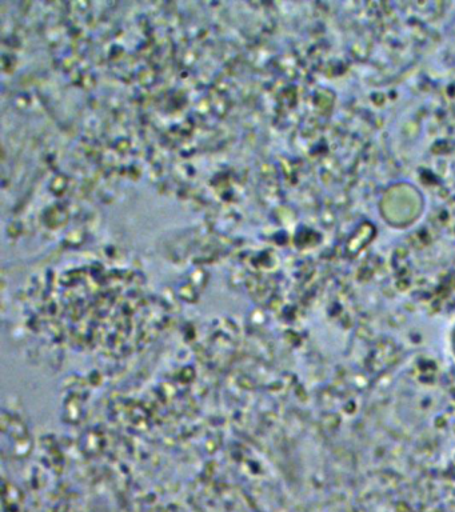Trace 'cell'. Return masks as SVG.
Segmentation results:
<instances>
[{"instance_id": "obj_1", "label": "cell", "mask_w": 455, "mask_h": 512, "mask_svg": "<svg viewBox=\"0 0 455 512\" xmlns=\"http://www.w3.org/2000/svg\"><path fill=\"white\" fill-rule=\"evenodd\" d=\"M381 210L387 223L397 227L410 226L417 222L423 211L421 192L411 184H395L383 196Z\"/></svg>"}]
</instances>
